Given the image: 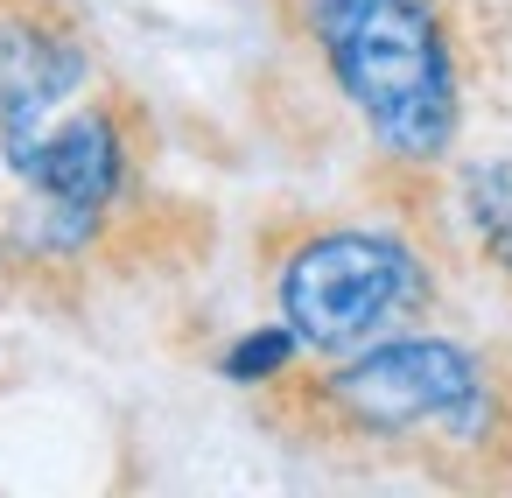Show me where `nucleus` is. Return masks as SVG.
Returning <instances> with one entry per match:
<instances>
[{
  "mask_svg": "<svg viewBox=\"0 0 512 498\" xmlns=\"http://www.w3.org/2000/svg\"><path fill=\"white\" fill-rule=\"evenodd\" d=\"M267 15L414 211L456 162L477 92L463 0H267Z\"/></svg>",
  "mask_w": 512,
  "mask_h": 498,
  "instance_id": "f03ea898",
  "label": "nucleus"
},
{
  "mask_svg": "<svg viewBox=\"0 0 512 498\" xmlns=\"http://www.w3.org/2000/svg\"><path fill=\"white\" fill-rule=\"evenodd\" d=\"M414 211H442L435 232L512 302V155L449 162Z\"/></svg>",
  "mask_w": 512,
  "mask_h": 498,
  "instance_id": "39448f33",
  "label": "nucleus"
},
{
  "mask_svg": "<svg viewBox=\"0 0 512 498\" xmlns=\"http://www.w3.org/2000/svg\"><path fill=\"white\" fill-rule=\"evenodd\" d=\"M113 78L99 29L71 0H0V162Z\"/></svg>",
  "mask_w": 512,
  "mask_h": 498,
  "instance_id": "20e7f679",
  "label": "nucleus"
},
{
  "mask_svg": "<svg viewBox=\"0 0 512 498\" xmlns=\"http://www.w3.org/2000/svg\"><path fill=\"white\" fill-rule=\"evenodd\" d=\"M302 358V337L288 330V323H267V330H246L218 365H225V379H239V386H267L274 372H288Z\"/></svg>",
  "mask_w": 512,
  "mask_h": 498,
  "instance_id": "423d86ee",
  "label": "nucleus"
},
{
  "mask_svg": "<svg viewBox=\"0 0 512 498\" xmlns=\"http://www.w3.org/2000/svg\"><path fill=\"white\" fill-rule=\"evenodd\" d=\"M267 295L302 337V358H344L421 330L442 309V260L407 225L302 218L267 232Z\"/></svg>",
  "mask_w": 512,
  "mask_h": 498,
  "instance_id": "7ed1b4c3",
  "label": "nucleus"
},
{
  "mask_svg": "<svg viewBox=\"0 0 512 498\" xmlns=\"http://www.w3.org/2000/svg\"><path fill=\"white\" fill-rule=\"evenodd\" d=\"M253 414L337 470L512 491V344L400 330L344 358H295L253 393Z\"/></svg>",
  "mask_w": 512,
  "mask_h": 498,
  "instance_id": "f257e3e1",
  "label": "nucleus"
}]
</instances>
